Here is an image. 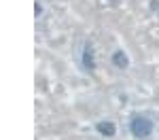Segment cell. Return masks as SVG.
<instances>
[{
  "label": "cell",
  "mask_w": 159,
  "mask_h": 140,
  "mask_svg": "<svg viewBox=\"0 0 159 140\" xmlns=\"http://www.w3.org/2000/svg\"><path fill=\"white\" fill-rule=\"evenodd\" d=\"M112 64H115L117 68L125 70V68H127V57H125V53H123V51H115V55H112Z\"/></svg>",
  "instance_id": "cell-4"
},
{
  "label": "cell",
  "mask_w": 159,
  "mask_h": 140,
  "mask_svg": "<svg viewBox=\"0 0 159 140\" xmlns=\"http://www.w3.org/2000/svg\"><path fill=\"white\" fill-rule=\"evenodd\" d=\"M110 2H119V0H110Z\"/></svg>",
  "instance_id": "cell-6"
},
{
  "label": "cell",
  "mask_w": 159,
  "mask_h": 140,
  "mask_svg": "<svg viewBox=\"0 0 159 140\" xmlns=\"http://www.w3.org/2000/svg\"><path fill=\"white\" fill-rule=\"evenodd\" d=\"M96 129H98L100 134H104V136H115V132H117L115 123H110V121H102V123H98Z\"/></svg>",
  "instance_id": "cell-3"
},
{
  "label": "cell",
  "mask_w": 159,
  "mask_h": 140,
  "mask_svg": "<svg viewBox=\"0 0 159 140\" xmlns=\"http://www.w3.org/2000/svg\"><path fill=\"white\" fill-rule=\"evenodd\" d=\"M83 66H85L87 70H93V49H91V45H89V43L85 45V53H83Z\"/></svg>",
  "instance_id": "cell-2"
},
{
  "label": "cell",
  "mask_w": 159,
  "mask_h": 140,
  "mask_svg": "<svg viewBox=\"0 0 159 140\" xmlns=\"http://www.w3.org/2000/svg\"><path fill=\"white\" fill-rule=\"evenodd\" d=\"M129 132L134 134L136 138L147 140L153 134V121L148 117H144V115H134L129 119Z\"/></svg>",
  "instance_id": "cell-1"
},
{
  "label": "cell",
  "mask_w": 159,
  "mask_h": 140,
  "mask_svg": "<svg viewBox=\"0 0 159 140\" xmlns=\"http://www.w3.org/2000/svg\"><path fill=\"white\" fill-rule=\"evenodd\" d=\"M153 7H155V9H159V0H155V2H153Z\"/></svg>",
  "instance_id": "cell-5"
}]
</instances>
